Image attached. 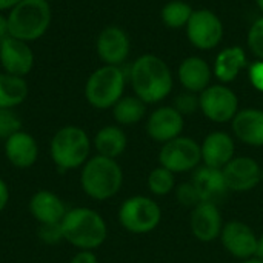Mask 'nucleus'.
Instances as JSON below:
<instances>
[{
	"label": "nucleus",
	"mask_w": 263,
	"mask_h": 263,
	"mask_svg": "<svg viewBox=\"0 0 263 263\" xmlns=\"http://www.w3.org/2000/svg\"><path fill=\"white\" fill-rule=\"evenodd\" d=\"M146 183L154 196H166L176 188V177L170 170L157 166L149 173Z\"/></svg>",
	"instance_id": "28"
},
{
	"label": "nucleus",
	"mask_w": 263,
	"mask_h": 263,
	"mask_svg": "<svg viewBox=\"0 0 263 263\" xmlns=\"http://www.w3.org/2000/svg\"><path fill=\"white\" fill-rule=\"evenodd\" d=\"M173 106L182 116H188V114H194L197 109H200V100H199V96L196 92L183 91V92H180L174 99V105Z\"/></svg>",
	"instance_id": "30"
},
{
	"label": "nucleus",
	"mask_w": 263,
	"mask_h": 263,
	"mask_svg": "<svg viewBox=\"0 0 263 263\" xmlns=\"http://www.w3.org/2000/svg\"><path fill=\"white\" fill-rule=\"evenodd\" d=\"M176 197H177L180 205H183L186 208H191V210L196 208L199 203H202V200H200V197H199L193 182H186V183L179 185L177 190H176Z\"/></svg>",
	"instance_id": "32"
},
{
	"label": "nucleus",
	"mask_w": 263,
	"mask_h": 263,
	"mask_svg": "<svg viewBox=\"0 0 263 263\" xmlns=\"http://www.w3.org/2000/svg\"><path fill=\"white\" fill-rule=\"evenodd\" d=\"M29 88L25 77L0 72V108L14 109L28 97Z\"/></svg>",
	"instance_id": "25"
},
{
	"label": "nucleus",
	"mask_w": 263,
	"mask_h": 263,
	"mask_svg": "<svg viewBox=\"0 0 263 263\" xmlns=\"http://www.w3.org/2000/svg\"><path fill=\"white\" fill-rule=\"evenodd\" d=\"M191 182H193L202 202L214 203L217 206L220 202H223L227 199V196L230 193V188L225 182L222 170L202 166L194 173Z\"/></svg>",
	"instance_id": "18"
},
{
	"label": "nucleus",
	"mask_w": 263,
	"mask_h": 263,
	"mask_svg": "<svg viewBox=\"0 0 263 263\" xmlns=\"http://www.w3.org/2000/svg\"><path fill=\"white\" fill-rule=\"evenodd\" d=\"M129 82L134 94L145 103L163 100L173 89V74L163 59L154 54L137 57L129 68Z\"/></svg>",
	"instance_id": "1"
},
{
	"label": "nucleus",
	"mask_w": 263,
	"mask_h": 263,
	"mask_svg": "<svg viewBox=\"0 0 263 263\" xmlns=\"http://www.w3.org/2000/svg\"><path fill=\"white\" fill-rule=\"evenodd\" d=\"M39 239L46 245H55L63 240L62 227L60 223H49V225H40L39 228Z\"/></svg>",
	"instance_id": "33"
},
{
	"label": "nucleus",
	"mask_w": 263,
	"mask_h": 263,
	"mask_svg": "<svg viewBox=\"0 0 263 263\" xmlns=\"http://www.w3.org/2000/svg\"><path fill=\"white\" fill-rule=\"evenodd\" d=\"M60 227L63 240L77 250L94 251L102 247L108 237L105 219L96 210L86 206L68 210Z\"/></svg>",
	"instance_id": "2"
},
{
	"label": "nucleus",
	"mask_w": 263,
	"mask_h": 263,
	"mask_svg": "<svg viewBox=\"0 0 263 263\" xmlns=\"http://www.w3.org/2000/svg\"><path fill=\"white\" fill-rule=\"evenodd\" d=\"M69 263H99L97 256L94 254V251H88V250H79Z\"/></svg>",
	"instance_id": "35"
},
{
	"label": "nucleus",
	"mask_w": 263,
	"mask_h": 263,
	"mask_svg": "<svg viewBox=\"0 0 263 263\" xmlns=\"http://www.w3.org/2000/svg\"><path fill=\"white\" fill-rule=\"evenodd\" d=\"M123 185V171L116 159L92 156L80 168V188L92 200L112 199Z\"/></svg>",
	"instance_id": "3"
},
{
	"label": "nucleus",
	"mask_w": 263,
	"mask_h": 263,
	"mask_svg": "<svg viewBox=\"0 0 263 263\" xmlns=\"http://www.w3.org/2000/svg\"><path fill=\"white\" fill-rule=\"evenodd\" d=\"M243 263H263L262 260H259V259H248V260H243Z\"/></svg>",
	"instance_id": "40"
},
{
	"label": "nucleus",
	"mask_w": 263,
	"mask_h": 263,
	"mask_svg": "<svg viewBox=\"0 0 263 263\" xmlns=\"http://www.w3.org/2000/svg\"><path fill=\"white\" fill-rule=\"evenodd\" d=\"M9 35V28H8V17L6 14L0 12V42Z\"/></svg>",
	"instance_id": "37"
},
{
	"label": "nucleus",
	"mask_w": 263,
	"mask_h": 263,
	"mask_svg": "<svg viewBox=\"0 0 263 263\" xmlns=\"http://www.w3.org/2000/svg\"><path fill=\"white\" fill-rule=\"evenodd\" d=\"M248 66L247 52L240 46H228L222 49L214 62V76L222 83L234 82L242 69Z\"/></svg>",
	"instance_id": "23"
},
{
	"label": "nucleus",
	"mask_w": 263,
	"mask_h": 263,
	"mask_svg": "<svg viewBox=\"0 0 263 263\" xmlns=\"http://www.w3.org/2000/svg\"><path fill=\"white\" fill-rule=\"evenodd\" d=\"M177 76L185 91L200 94L211 85L213 69L202 57L191 55L182 60V63L179 65Z\"/></svg>",
	"instance_id": "21"
},
{
	"label": "nucleus",
	"mask_w": 263,
	"mask_h": 263,
	"mask_svg": "<svg viewBox=\"0 0 263 263\" xmlns=\"http://www.w3.org/2000/svg\"><path fill=\"white\" fill-rule=\"evenodd\" d=\"M35 63V55L28 42L8 35L0 42V66L3 72L26 77Z\"/></svg>",
	"instance_id": "11"
},
{
	"label": "nucleus",
	"mask_w": 263,
	"mask_h": 263,
	"mask_svg": "<svg viewBox=\"0 0 263 263\" xmlns=\"http://www.w3.org/2000/svg\"><path fill=\"white\" fill-rule=\"evenodd\" d=\"M220 240L225 250L236 259L248 260L256 256L257 236L243 222L233 220L223 225L220 233Z\"/></svg>",
	"instance_id": "13"
},
{
	"label": "nucleus",
	"mask_w": 263,
	"mask_h": 263,
	"mask_svg": "<svg viewBox=\"0 0 263 263\" xmlns=\"http://www.w3.org/2000/svg\"><path fill=\"white\" fill-rule=\"evenodd\" d=\"M186 35L197 49L210 51L222 42L223 23L213 11L205 8L197 9L186 25Z\"/></svg>",
	"instance_id": "10"
},
{
	"label": "nucleus",
	"mask_w": 263,
	"mask_h": 263,
	"mask_svg": "<svg viewBox=\"0 0 263 263\" xmlns=\"http://www.w3.org/2000/svg\"><path fill=\"white\" fill-rule=\"evenodd\" d=\"M22 129V120L14 109L0 108V139L6 140L9 136Z\"/></svg>",
	"instance_id": "29"
},
{
	"label": "nucleus",
	"mask_w": 263,
	"mask_h": 263,
	"mask_svg": "<svg viewBox=\"0 0 263 263\" xmlns=\"http://www.w3.org/2000/svg\"><path fill=\"white\" fill-rule=\"evenodd\" d=\"M29 214L39 225H49V223H60L66 214V206L63 200L52 191L40 190L34 193L28 203Z\"/></svg>",
	"instance_id": "19"
},
{
	"label": "nucleus",
	"mask_w": 263,
	"mask_h": 263,
	"mask_svg": "<svg viewBox=\"0 0 263 263\" xmlns=\"http://www.w3.org/2000/svg\"><path fill=\"white\" fill-rule=\"evenodd\" d=\"M131 42L125 29L120 26H106L96 40V52L103 65L120 66L129 55Z\"/></svg>",
	"instance_id": "12"
},
{
	"label": "nucleus",
	"mask_w": 263,
	"mask_h": 263,
	"mask_svg": "<svg viewBox=\"0 0 263 263\" xmlns=\"http://www.w3.org/2000/svg\"><path fill=\"white\" fill-rule=\"evenodd\" d=\"M126 74L120 66L102 65L94 69L85 83V99L96 109L112 108L125 92Z\"/></svg>",
	"instance_id": "6"
},
{
	"label": "nucleus",
	"mask_w": 263,
	"mask_h": 263,
	"mask_svg": "<svg viewBox=\"0 0 263 263\" xmlns=\"http://www.w3.org/2000/svg\"><path fill=\"white\" fill-rule=\"evenodd\" d=\"M231 122L233 131L240 142L251 146H263V109H242Z\"/></svg>",
	"instance_id": "22"
},
{
	"label": "nucleus",
	"mask_w": 263,
	"mask_h": 263,
	"mask_svg": "<svg viewBox=\"0 0 263 263\" xmlns=\"http://www.w3.org/2000/svg\"><path fill=\"white\" fill-rule=\"evenodd\" d=\"M202 162V148L191 137H176L163 143L159 153L160 166L171 173H188Z\"/></svg>",
	"instance_id": "8"
},
{
	"label": "nucleus",
	"mask_w": 263,
	"mask_h": 263,
	"mask_svg": "<svg viewBox=\"0 0 263 263\" xmlns=\"http://www.w3.org/2000/svg\"><path fill=\"white\" fill-rule=\"evenodd\" d=\"M248 48L251 49V52L257 57L263 60V17L257 18L250 31H248Z\"/></svg>",
	"instance_id": "31"
},
{
	"label": "nucleus",
	"mask_w": 263,
	"mask_h": 263,
	"mask_svg": "<svg viewBox=\"0 0 263 263\" xmlns=\"http://www.w3.org/2000/svg\"><path fill=\"white\" fill-rule=\"evenodd\" d=\"M256 259L263 262V234L257 237V250H256Z\"/></svg>",
	"instance_id": "39"
},
{
	"label": "nucleus",
	"mask_w": 263,
	"mask_h": 263,
	"mask_svg": "<svg viewBox=\"0 0 263 263\" xmlns=\"http://www.w3.org/2000/svg\"><path fill=\"white\" fill-rule=\"evenodd\" d=\"M230 191L247 193L254 190L260 182L262 166L251 157H234L222 168Z\"/></svg>",
	"instance_id": "14"
},
{
	"label": "nucleus",
	"mask_w": 263,
	"mask_h": 263,
	"mask_svg": "<svg viewBox=\"0 0 263 263\" xmlns=\"http://www.w3.org/2000/svg\"><path fill=\"white\" fill-rule=\"evenodd\" d=\"M6 17L9 35L31 43L42 39L49 29L52 9L48 0H22Z\"/></svg>",
	"instance_id": "5"
},
{
	"label": "nucleus",
	"mask_w": 263,
	"mask_h": 263,
	"mask_svg": "<svg viewBox=\"0 0 263 263\" xmlns=\"http://www.w3.org/2000/svg\"><path fill=\"white\" fill-rule=\"evenodd\" d=\"M162 219L160 206L146 196H133L119 208L120 225L133 234H146L154 231Z\"/></svg>",
	"instance_id": "7"
},
{
	"label": "nucleus",
	"mask_w": 263,
	"mask_h": 263,
	"mask_svg": "<svg viewBox=\"0 0 263 263\" xmlns=\"http://www.w3.org/2000/svg\"><path fill=\"white\" fill-rule=\"evenodd\" d=\"M202 148V162L205 166L222 170L227 163L234 159V140L230 134L223 131H214L208 134L200 145Z\"/></svg>",
	"instance_id": "20"
},
{
	"label": "nucleus",
	"mask_w": 263,
	"mask_h": 263,
	"mask_svg": "<svg viewBox=\"0 0 263 263\" xmlns=\"http://www.w3.org/2000/svg\"><path fill=\"white\" fill-rule=\"evenodd\" d=\"M257 2V6L260 8V11H263V0H256Z\"/></svg>",
	"instance_id": "41"
},
{
	"label": "nucleus",
	"mask_w": 263,
	"mask_h": 263,
	"mask_svg": "<svg viewBox=\"0 0 263 263\" xmlns=\"http://www.w3.org/2000/svg\"><path fill=\"white\" fill-rule=\"evenodd\" d=\"M193 12L194 9L191 8L190 3L183 0H171L162 8L160 17L165 26L179 29V28H186Z\"/></svg>",
	"instance_id": "27"
},
{
	"label": "nucleus",
	"mask_w": 263,
	"mask_h": 263,
	"mask_svg": "<svg viewBox=\"0 0 263 263\" xmlns=\"http://www.w3.org/2000/svg\"><path fill=\"white\" fill-rule=\"evenodd\" d=\"M183 125V116L174 106H160L149 114L146 133L153 140L166 143L182 134Z\"/></svg>",
	"instance_id": "15"
},
{
	"label": "nucleus",
	"mask_w": 263,
	"mask_h": 263,
	"mask_svg": "<svg viewBox=\"0 0 263 263\" xmlns=\"http://www.w3.org/2000/svg\"><path fill=\"white\" fill-rule=\"evenodd\" d=\"M190 227L194 234V237L200 242H213L217 237H220L223 222L222 214L219 211V206L214 203L202 202L196 208H193L191 217H190Z\"/></svg>",
	"instance_id": "17"
},
{
	"label": "nucleus",
	"mask_w": 263,
	"mask_h": 263,
	"mask_svg": "<svg viewBox=\"0 0 263 263\" xmlns=\"http://www.w3.org/2000/svg\"><path fill=\"white\" fill-rule=\"evenodd\" d=\"M111 109L119 126H129L139 123L145 117L146 103L137 96H123Z\"/></svg>",
	"instance_id": "26"
},
{
	"label": "nucleus",
	"mask_w": 263,
	"mask_h": 263,
	"mask_svg": "<svg viewBox=\"0 0 263 263\" xmlns=\"http://www.w3.org/2000/svg\"><path fill=\"white\" fill-rule=\"evenodd\" d=\"M92 146L99 156L117 159L125 153L128 146V137L119 125H106L96 133Z\"/></svg>",
	"instance_id": "24"
},
{
	"label": "nucleus",
	"mask_w": 263,
	"mask_h": 263,
	"mask_svg": "<svg viewBox=\"0 0 263 263\" xmlns=\"http://www.w3.org/2000/svg\"><path fill=\"white\" fill-rule=\"evenodd\" d=\"M250 80L257 91L263 92V60H257L250 66Z\"/></svg>",
	"instance_id": "34"
},
{
	"label": "nucleus",
	"mask_w": 263,
	"mask_h": 263,
	"mask_svg": "<svg viewBox=\"0 0 263 263\" xmlns=\"http://www.w3.org/2000/svg\"><path fill=\"white\" fill-rule=\"evenodd\" d=\"M92 140L88 133L76 125L57 129L49 142V156L62 173L82 168L91 157Z\"/></svg>",
	"instance_id": "4"
},
{
	"label": "nucleus",
	"mask_w": 263,
	"mask_h": 263,
	"mask_svg": "<svg viewBox=\"0 0 263 263\" xmlns=\"http://www.w3.org/2000/svg\"><path fill=\"white\" fill-rule=\"evenodd\" d=\"M3 153L14 168L28 170L32 168L39 159V143L32 134L20 129L5 140Z\"/></svg>",
	"instance_id": "16"
},
{
	"label": "nucleus",
	"mask_w": 263,
	"mask_h": 263,
	"mask_svg": "<svg viewBox=\"0 0 263 263\" xmlns=\"http://www.w3.org/2000/svg\"><path fill=\"white\" fill-rule=\"evenodd\" d=\"M260 177H262V182H263V166H262V173H260Z\"/></svg>",
	"instance_id": "42"
},
{
	"label": "nucleus",
	"mask_w": 263,
	"mask_h": 263,
	"mask_svg": "<svg viewBox=\"0 0 263 263\" xmlns=\"http://www.w3.org/2000/svg\"><path fill=\"white\" fill-rule=\"evenodd\" d=\"M22 0H0V12H9L15 5H18Z\"/></svg>",
	"instance_id": "38"
},
{
	"label": "nucleus",
	"mask_w": 263,
	"mask_h": 263,
	"mask_svg": "<svg viewBox=\"0 0 263 263\" xmlns=\"http://www.w3.org/2000/svg\"><path fill=\"white\" fill-rule=\"evenodd\" d=\"M199 100L203 116L216 123H227L239 112V99L227 85H210L200 92Z\"/></svg>",
	"instance_id": "9"
},
{
	"label": "nucleus",
	"mask_w": 263,
	"mask_h": 263,
	"mask_svg": "<svg viewBox=\"0 0 263 263\" xmlns=\"http://www.w3.org/2000/svg\"><path fill=\"white\" fill-rule=\"evenodd\" d=\"M9 197H11L9 186H8V183L0 177V213L8 206V203H9Z\"/></svg>",
	"instance_id": "36"
}]
</instances>
